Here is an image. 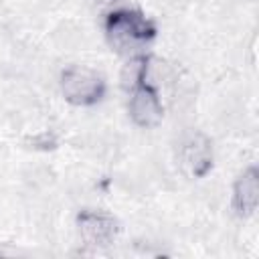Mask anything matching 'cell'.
<instances>
[{"instance_id": "cell-1", "label": "cell", "mask_w": 259, "mask_h": 259, "mask_svg": "<svg viewBox=\"0 0 259 259\" xmlns=\"http://www.w3.org/2000/svg\"><path fill=\"white\" fill-rule=\"evenodd\" d=\"M105 34L117 53L136 57L154 38L156 26L136 10H115L107 14Z\"/></svg>"}, {"instance_id": "cell-2", "label": "cell", "mask_w": 259, "mask_h": 259, "mask_svg": "<svg viewBox=\"0 0 259 259\" xmlns=\"http://www.w3.org/2000/svg\"><path fill=\"white\" fill-rule=\"evenodd\" d=\"M61 91L69 103L87 107V105H95L103 97L105 81L97 71L89 67L73 65L65 69L61 75Z\"/></svg>"}, {"instance_id": "cell-3", "label": "cell", "mask_w": 259, "mask_h": 259, "mask_svg": "<svg viewBox=\"0 0 259 259\" xmlns=\"http://www.w3.org/2000/svg\"><path fill=\"white\" fill-rule=\"evenodd\" d=\"M132 95L127 101L130 115L140 127H154L162 121V101L158 97V91L148 83V79H140L136 85L130 87Z\"/></svg>"}, {"instance_id": "cell-4", "label": "cell", "mask_w": 259, "mask_h": 259, "mask_svg": "<svg viewBox=\"0 0 259 259\" xmlns=\"http://www.w3.org/2000/svg\"><path fill=\"white\" fill-rule=\"evenodd\" d=\"M178 160L182 170L192 178H202L212 168V146L210 140L200 134L192 132L184 136L178 148Z\"/></svg>"}, {"instance_id": "cell-5", "label": "cell", "mask_w": 259, "mask_h": 259, "mask_svg": "<svg viewBox=\"0 0 259 259\" xmlns=\"http://www.w3.org/2000/svg\"><path fill=\"white\" fill-rule=\"evenodd\" d=\"M77 227L81 239L91 247H107L117 237V221L111 214L99 210H83L77 217Z\"/></svg>"}, {"instance_id": "cell-6", "label": "cell", "mask_w": 259, "mask_h": 259, "mask_svg": "<svg viewBox=\"0 0 259 259\" xmlns=\"http://www.w3.org/2000/svg\"><path fill=\"white\" fill-rule=\"evenodd\" d=\"M259 202V170L247 168L233 186V208L239 217H251Z\"/></svg>"}, {"instance_id": "cell-7", "label": "cell", "mask_w": 259, "mask_h": 259, "mask_svg": "<svg viewBox=\"0 0 259 259\" xmlns=\"http://www.w3.org/2000/svg\"><path fill=\"white\" fill-rule=\"evenodd\" d=\"M97 4H101V6H109V4H115L117 0H95Z\"/></svg>"}]
</instances>
